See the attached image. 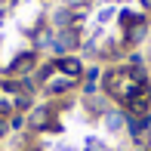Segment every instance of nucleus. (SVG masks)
<instances>
[{
    "instance_id": "obj_12",
    "label": "nucleus",
    "mask_w": 151,
    "mask_h": 151,
    "mask_svg": "<svg viewBox=\"0 0 151 151\" xmlns=\"http://www.w3.org/2000/svg\"><path fill=\"white\" fill-rule=\"evenodd\" d=\"M96 77H99V71H96V68H93V71H86V93L96 90Z\"/></svg>"
},
{
    "instance_id": "obj_11",
    "label": "nucleus",
    "mask_w": 151,
    "mask_h": 151,
    "mask_svg": "<svg viewBox=\"0 0 151 151\" xmlns=\"http://www.w3.org/2000/svg\"><path fill=\"white\" fill-rule=\"evenodd\" d=\"M105 123H108V129H120L123 117H120V114H108V117H105Z\"/></svg>"
},
{
    "instance_id": "obj_7",
    "label": "nucleus",
    "mask_w": 151,
    "mask_h": 151,
    "mask_svg": "<svg viewBox=\"0 0 151 151\" xmlns=\"http://www.w3.org/2000/svg\"><path fill=\"white\" fill-rule=\"evenodd\" d=\"M145 19H139V22H136V25H129V28H127V43H139V40L142 37H145Z\"/></svg>"
},
{
    "instance_id": "obj_3",
    "label": "nucleus",
    "mask_w": 151,
    "mask_h": 151,
    "mask_svg": "<svg viewBox=\"0 0 151 151\" xmlns=\"http://www.w3.org/2000/svg\"><path fill=\"white\" fill-rule=\"evenodd\" d=\"M127 127H129V133H133V139L142 142V136H145V129H148V117H145V114H129Z\"/></svg>"
},
{
    "instance_id": "obj_1",
    "label": "nucleus",
    "mask_w": 151,
    "mask_h": 151,
    "mask_svg": "<svg viewBox=\"0 0 151 151\" xmlns=\"http://www.w3.org/2000/svg\"><path fill=\"white\" fill-rule=\"evenodd\" d=\"M102 86H105V93H108V96H117L120 102H129V96L139 90L142 83H136V77L129 74V68H114V71H108V74H105Z\"/></svg>"
},
{
    "instance_id": "obj_13",
    "label": "nucleus",
    "mask_w": 151,
    "mask_h": 151,
    "mask_svg": "<svg viewBox=\"0 0 151 151\" xmlns=\"http://www.w3.org/2000/svg\"><path fill=\"white\" fill-rule=\"evenodd\" d=\"M68 22H71V12H68V9H62L59 16H56V25H68Z\"/></svg>"
},
{
    "instance_id": "obj_14",
    "label": "nucleus",
    "mask_w": 151,
    "mask_h": 151,
    "mask_svg": "<svg viewBox=\"0 0 151 151\" xmlns=\"http://www.w3.org/2000/svg\"><path fill=\"white\" fill-rule=\"evenodd\" d=\"M12 111V102H6V99H0V114H9Z\"/></svg>"
},
{
    "instance_id": "obj_4",
    "label": "nucleus",
    "mask_w": 151,
    "mask_h": 151,
    "mask_svg": "<svg viewBox=\"0 0 151 151\" xmlns=\"http://www.w3.org/2000/svg\"><path fill=\"white\" fill-rule=\"evenodd\" d=\"M68 46H77V31H74V28H65L56 40H52V50H56V52L68 50Z\"/></svg>"
},
{
    "instance_id": "obj_10",
    "label": "nucleus",
    "mask_w": 151,
    "mask_h": 151,
    "mask_svg": "<svg viewBox=\"0 0 151 151\" xmlns=\"http://www.w3.org/2000/svg\"><path fill=\"white\" fill-rule=\"evenodd\" d=\"M139 19H142V16H133V12H127V9L120 12V25H123V28H129V25H136Z\"/></svg>"
},
{
    "instance_id": "obj_8",
    "label": "nucleus",
    "mask_w": 151,
    "mask_h": 151,
    "mask_svg": "<svg viewBox=\"0 0 151 151\" xmlns=\"http://www.w3.org/2000/svg\"><path fill=\"white\" fill-rule=\"evenodd\" d=\"M71 86H74V77H59V80H50L46 90H50V96H52V93H68Z\"/></svg>"
},
{
    "instance_id": "obj_15",
    "label": "nucleus",
    "mask_w": 151,
    "mask_h": 151,
    "mask_svg": "<svg viewBox=\"0 0 151 151\" xmlns=\"http://www.w3.org/2000/svg\"><path fill=\"white\" fill-rule=\"evenodd\" d=\"M86 151H105V148H102L96 139H90V142H86Z\"/></svg>"
},
{
    "instance_id": "obj_16",
    "label": "nucleus",
    "mask_w": 151,
    "mask_h": 151,
    "mask_svg": "<svg viewBox=\"0 0 151 151\" xmlns=\"http://www.w3.org/2000/svg\"><path fill=\"white\" fill-rule=\"evenodd\" d=\"M142 3H145V6H151V0H142Z\"/></svg>"
},
{
    "instance_id": "obj_2",
    "label": "nucleus",
    "mask_w": 151,
    "mask_h": 151,
    "mask_svg": "<svg viewBox=\"0 0 151 151\" xmlns=\"http://www.w3.org/2000/svg\"><path fill=\"white\" fill-rule=\"evenodd\" d=\"M148 102H151V96H148V86L142 83L139 90H136L133 96H129L127 108H129V111H133V114H145V111H148Z\"/></svg>"
},
{
    "instance_id": "obj_6",
    "label": "nucleus",
    "mask_w": 151,
    "mask_h": 151,
    "mask_svg": "<svg viewBox=\"0 0 151 151\" xmlns=\"http://www.w3.org/2000/svg\"><path fill=\"white\" fill-rule=\"evenodd\" d=\"M31 65H34V56L31 52H22V56L9 65V74H25V71H31Z\"/></svg>"
},
{
    "instance_id": "obj_5",
    "label": "nucleus",
    "mask_w": 151,
    "mask_h": 151,
    "mask_svg": "<svg viewBox=\"0 0 151 151\" xmlns=\"http://www.w3.org/2000/svg\"><path fill=\"white\" fill-rule=\"evenodd\" d=\"M56 68L65 74V77H74V80H77V77H80V71H83L77 59H59V62H56Z\"/></svg>"
},
{
    "instance_id": "obj_9",
    "label": "nucleus",
    "mask_w": 151,
    "mask_h": 151,
    "mask_svg": "<svg viewBox=\"0 0 151 151\" xmlns=\"http://www.w3.org/2000/svg\"><path fill=\"white\" fill-rule=\"evenodd\" d=\"M46 120H50V111H46V108H37V111L31 114V127H46Z\"/></svg>"
},
{
    "instance_id": "obj_17",
    "label": "nucleus",
    "mask_w": 151,
    "mask_h": 151,
    "mask_svg": "<svg viewBox=\"0 0 151 151\" xmlns=\"http://www.w3.org/2000/svg\"><path fill=\"white\" fill-rule=\"evenodd\" d=\"M148 34H151V31H148Z\"/></svg>"
}]
</instances>
